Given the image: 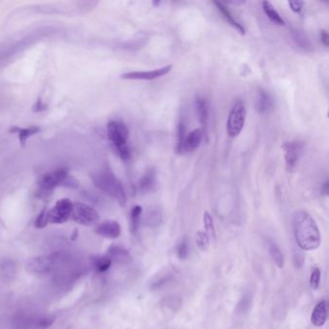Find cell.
<instances>
[{
  "label": "cell",
  "instance_id": "cell-1",
  "mask_svg": "<svg viewBox=\"0 0 329 329\" xmlns=\"http://www.w3.org/2000/svg\"><path fill=\"white\" fill-rule=\"evenodd\" d=\"M293 228L298 247L304 251L318 248L320 233L315 220L305 210H298L293 216Z\"/></svg>",
  "mask_w": 329,
  "mask_h": 329
},
{
  "label": "cell",
  "instance_id": "cell-2",
  "mask_svg": "<svg viewBox=\"0 0 329 329\" xmlns=\"http://www.w3.org/2000/svg\"><path fill=\"white\" fill-rule=\"evenodd\" d=\"M93 184L100 191L115 199L121 207L127 203V194L121 181L115 176L109 168H104L91 174Z\"/></svg>",
  "mask_w": 329,
  "mask_h": 329
},
{
  "label": "cell",
  "instance_id": "cell-3",
  "mask_svg": "<svg viewBox=\"0 0 329 329\" xmlns=\"http://www.w3.org/2000/svg\"><path fill=\"white\" fill-rule=\"evenodd\" d=\"M129 136L130 132L125 123L111 121L107 124V137L124 161H129L132 157V152L128 145Z\"/></svg>",
  "mask_w": 329,
  "mask_h": 329
},
{
  "label": "cell",
  "instance_id": "cell-4",
  "mask_svg": "<svg viewBox=\"0 0 329 329\" xmlns=\"http://www.w3.org/2000/svg\"><path fill=\"white\" fill-rule=\"evenodd\" d=\"M69 176V169L66 167L56 168L42 174L37 180L40 195L47 196L56 187H64Z\"/></svg>",
  "mask_w": 329,
  "mask_h": 329
},
{
  "label": "cell",
  "instance_id": "cell-5",
  "mask_svg": "<svg viewBox=\"0 0 329 329\" xmlns=\"http://www.w3.org/2000/svg\"><path fill=\"white\" fill-rule=\"evenodd\" d=\"M54 321L52 316L19 313L13 319V325L16 329H47Z\"/></svg>",
  "mask_w": 329,
  "mask_h": 329
},
{
  "label": "cell",
  "instance_id": "cell-6",
  "mask_svg": "<svg viewBox=\"0 0 329 329\" xmlns=\"http://www.w3.org/2000/svg\"><path fill=\"white\" fill-rule=\"evenodd\" d=\"M246 119V108L242 100H237L232 106L227 122H226V131L228 135L232 138L238 137L245 124Z\"/></svg>",
  "mask_w": 329,
  "mask_h": 329
},
{
  "label": "cell",
  "instance_id": "cell-7",
  "mask_svg": "<svg viewBox=\"0 0 329 329\" xmlns=\"http://www.w3.org/2000/svg\"><path fill=\"white\" fill-rule=\"evenodd\" d=\"M62 261V254L51 253L32 258L27 263V269L31 273L45 275L54 269L55 266Z\"/></svg>",
  "mask_w": 329,
  "mask_h": 329
},
{
  "label": "cell",
  "instance_id": "cell-8",
  "mask_svg": "<svg viewBox=\"0 0 329 329\" xmlns=\"http://www.w3.org/2000/svg\"><path fill=\"white\" fill-rule=\"evenodd\" d=\"M74 203L68 199L63 198L56 202L54 206L46 210V221L52 224H62L71 218Z\"/></svg>",
  "mask_w": 329,
  "mask_h": 329
},
{
  "label": "cell",
  "instance_id": "cell-9",
  "mask_svg": "<svg viewBox=\"0 0 329 329\" xmlns=\"http://www.w3.org/2000/svg\"><path fill=\"white\" fill-rule=\"evenodd\" d=\"M71 218L83 226H93L99 220L98 211L84 203H76L72 211Z\"/></svg>",
  "mask_w": 329,
  "mask_h": 329
},
{
  "label": "cell",
  "instance_id": "cell-10",
  "mask_svg": "<svg viewBox=\"0 0 329 329\" xmlns=\"http://www.w3.org/2000/svg\"><path fill=\"white\" fill-rule=\"evenodd\" d=\"M282 148L285 151V161L286 166L288 171H294L296 169V165L298 163V160L303 153L304 144L297 140H292V141H286Z\"/></svg>",
  "mask_w": 329,
  "mask_h": 329
},
{
  "label": "cell",
  "instance_id": "cell-11",
  "mask_svg": "<svg viewBox=\"0 0 329 329\" xmlns=\"http://www.w3.org/2000/svg\"><path fill=\"white\" fill-rule=\"evenodd\" d=\"M172 70V65L161 67L151 71H139V72H129L120 76L122 79L127 80H154L167 75Z\"/></svg>",
  "mask_w": 329,
  "mask_h": 329
},
{
  "label": "cell",
  "instance_id": "cell-12",
  "mask_svg": "<svg viewBox=\"0 0 329 329\" xmlns=\"http://www.w3.org/2000/svg\"><path fill=\"white\" fill-rule=\"evenodd\" d=\"M95 233L100 237L115 240L118 239L121 235V226L117 221L106 220L101 222L96 227Z\"/></svg>",
  "mask_w": 329,
  "mask_h": 329
},
{
  "label": "cell",
  "instance_id": "cell-13",
  "mask_svg": "<svg viewBox=\"0 0 329 329\" xmlns=\"http://www.w3.org/2000/svg\"><path fill=\"white\" fill-rule=\"evenodd\" d=\"M107 256L114 263L128 264L132 261V255L126 248L118 244H112L108 248Z\"/></svg>",
  "mask_w": 329,
  "mask_h": 329
},
{
  "label": "cell",
  "instance_id": "cell-14",
  "mask_svg": "<svg viewBox=\"0 0 329 329\" xmlns=\"http://www.w3.org/2000/svg\"><path fill=\"white\" fill-rule=\"evenodd\" d=\"M273 101L271 96L262 88L259 89L257 99L255 102V107L259 114H266L272 109Z\"/></svg>",
  "mask_w": 329,
  "mask_h": 329
},
{
  "label": "cell",
  "instance_id": "cell-15",
  "mask_svg": "<svg viewBox=\"0 0 329 329\" xmlns=\"http://www.w3.org/2000/svg\"><path fill=\"white\" fill-rule=\"evenodd\" d=\"M204 133L201 129H195L192 132H189L186 136L185 143H184V153H191L197 150L199 146L203 141Z\"/></svg>",
  "mask_w": 329,
  "mask_h": 329
},
{
  "label": "cell",
  "instance_id": "cell-16",
  "mask_svg": "<svg viewBox=\"0 0 329 329\" xmlns=\"http://www.w3.org/2000/svg\"><path fill=\"white\" fill-rule=\"evenodd\" d=\"M198 120L202 126V132L208 138V107L207 100L203 98H198L195 102Z\"/></svg>",
  "mask_w": 329,
  "mask_h": 329
},
{
  "label": "cell",
  "instance_id": "cell-17",
  "mask_svg": "<svg viewBox=\"0 0 329 329\" xmlns=\"http://www.w3.org/2000/svg\"><path fill=\"white\" fill-rule=\"evenodd\" d=\"M327 319V301L321 300L316 305L315 309L313 310L312 316H311V321L315 326L320 327L324 325Z\"/></svg>",
  "mask_w": 329,
  "mask_h": 329
},
{
  "label": "cell",
  "instance_id": "cell-18",
  "mask_svg": "<svg viewBox=\"0 0 329 329\" xmlns=\"http://www.w3.org/2000/svg\"><path fill=\"white\" fill-rule=\"evenodd\" d=\"M139 190L142 193H149L154 191L156 187V171L154 168H150L146 171L139 181Z\"/></svg>",
  "mask_w": 329,
  "mask_h": 329
},
{
  "label": "cell",
  "instance_id": "cell-19",
  "mask_svg": "<svg viewBox=\"0 0 329 329\" xmlns=\"http://www.w3.org/2000/svg\"><path fill=\"white\" fill-rule=\"evenodd\" d=\"M174 273L171 269L164 268L160 270L158 273L154 275V277L150 281V289L152 291H156L158 289H161L166 284H168L173 279Z\"/></svg>",
  "mask_w": 329,
  "mask_h": 329
},
{
  "label": "cell",
  "instance_id": "cell-20",
  "mask_svg": "<svg viewBox=\"0 0 329 329\" xmlns=\"http://www.w3.org/2000/svg\"><path fill=\"white\" fill-rule=\"evenodd\" d=\"M213 4L217 7V9H218L220 14L222 15V17L225 19L226 22L230 24L232 27H234L237 31H239L242 35L245 34V28L242 26V23H240L234 18V16L232 15V13L228 9V7L223 2H214Z\"/></svg>",
  "mask_w": 329,
  "mask_h": 329
},
{
  "label": "cell",
  "instance_id": "cell-21",
  "mask_svg": "<svg viewBox=\"0 0 329 329\" xmlns=\"http://www.w3.org/2000/svg\"><path fill=\"white\" fill-rule=\"evenodd\" d=\"M163 220V214L158 207H151L148 208L145 214V224L150 228H155L161 224Z\"/></svg>",
  "mask_w": 329,
  "mask_h": 329
},
{
  "label": "cell",
  "instance_id": "cell-22",
  "mask_svg": "<svg viewBox=\"0 0 329 329\" xmlns=\"http://www.w3.org/2000/svg\"><path fill=\"white\" fill-rule=\"evenodd\" d=\"M40 131H41V129L39 127H37V126L29 127V128H26V129H22L20 127H12L11 129H10L11 133H18L19 134V139H20V143H21V146H22V148L25 147L26 141L30 136L35 135L36 133L40 132Z\"/></svg>",
  "mask_w": 329,
  "mask_h": 329
},
{
  "label": "cell",
  "instance_id": "cell-23",
  "mask_svg": "<svg viewBox=\"0 0 329 329\" xmlns=\"http://www.w3.org/2000/svg\"><path fill=\"white\" fill-rule=\"evenodd\" d=\"M183 305V300L179 296L171 295L166 296L164 299L161 301V308L165 312L170 313H176L179 311Z\"/></svg>",
  "mask_w": 329,
  "mask_h": 329
},
{
  "label": "cell",
  "instance_id": "cell-24",
  "mask_svg": "<svg viewBox=\"0 0 329 329\" xmlns=\"http://www.w3.org/2000/svg\"><path fill=\"white\" fill-rule=\"evenodd\" d=\"M263 10L265 16L271 21V22L277 24V25H284L285 22L280 16V14L273 7V5L269 1H263Z\"/></svg>",
  "mask_w": 329,
  "mask_h": 329
},
{
  "label": "cell",
  "instance_id": "cell-25",
  "mask_svg": "<svg viewBox=\"0 0 329 329\" xmlns=\"http://www.w3.org/2000/svg\"><path fill=\"white\" fill-rule=\"evenodd\" d=\"M112 261L107 255H97L92 258V265L99 272H105L110 268Z\"/></svg>",
  "mask_w": 329,
  "mask_h": 329
},
{
  "label": "cell",
  "instance_id": "cell-26",
  "mask_svg": "<svg viewBox=\"0 0 329 329\" xmlns=\"http://www.w3.org/2000/svg\"><path fill=\"white\" fill-rule=\"evenodd\" d=\"M293 38H294V41L296 42V44L299 47L303 48L306 51L312 50V44H311L307 35L304 33L303 30H300V29L293 30Z\"/></svg>",
  "mask_w": 329,
  "mask_h": 329
},
{
  "label": "cell",
  "instance_id": "cell-27",
  "mask_svg": "<svg viewBox=\"0 0 329 329\" xmlns=\"http://www.w3.org/2000/svg\"><path fill=\"white\" fill-rule=\"evenodd\" d=\"M268 250L275 264L282 268L284 266V255L273 241H268Z\"/></svg>",
  "mask_w": 329,
  "mask_h": 329
},
{
  "label": "cell",
  "instance_id": "cell-28",
  "mask_svg": "<svg viewBox=\"0 0 329 329\" xmlns=\"http://www.w3.org/2000/svg\"><path fill=\"white\" fill-rule=\"evenodd\" d=\"M141 214H142V208L140 206L133 207L131 211V230L132 234H136L138 231Z\"/></svg>",
  "mask_w": 329,
  "mask_h": 329
},
{
  "label": "cell",
  "instance_id": "cell-29",
  "mask_svg": "<svg viewBox=\"0 0 329 329\" xmlns=\"http://www.w3.org/2000/svg\"><path fill=\"white\" fill-rule=\"evenodd\" d=\"M186 125L185 122L183 119H181V121L179 123L178 126V142H177V153L178 154H183L184 153V143H185V139H186Z\"/></svg>",
  "mask_w": 329,
  "mask_h": 329
},
{
  "label": "cell",
  "instance_id": "cell-30",
  "mask_svg": "<svg viewBox=\"0 0 329 329\" xmlns=\"http://www.w3.org/2000/svg\"><path fill=\"white\" fill-rule=\"evenodd\" d=\"M0 270L6 277H13L16 273V263L10 259L3 260L0 263Z\"/></svg>",
  "mask_w": 329,
  "mask_h": 329
},
{
  "label": "cell",
  "instance_id": "cell-31",
  "mask_svg": "<svg viewBox=\"0 0 329 329\" xmlns=\"http://www.w3.org/2000/svg\"><path fill=\"white\" fill-rule=\"evenodd\" d=\"M189 246L187 237H184L177 245V255L181 260H186L188 257Z\"/></svg>",
  "mask_w": 329,
  "mask_h": 329
},
{
  "label": "cell",
  "instance_id": "cell-32",
  "mask_svg": "<svg viewBox=\"0 0 329 329\" xmlns=\"http://www.w3.org/2000/svg\"><path fill=\"white\" fill-rule=\"evenodd\" d=\"M204 226H205L206 234L208 235V237H210L211 239H215L216 234H215L213 221L208 211H205V213H204Z\"/></svg>",
  "mask_w": 329,
  "mask_h": 329
},
{
  "label": "cell",
  "instance_id": "cell-33",
  "mask_svg": "<svg viewBox=\"0 0 329 329\" xmlns=\"http://www.w3.org/2000/svg\"><path fill=\"white\" fill-rule=\"evenodd\" d=\"M196 243H197L198 248L202 251L208 250V245H209V239L208 235L205 232H198L196 235Z\"/></svg>",
  "mask_w": 329,
  "mask_h": 329
},
{
  "label": "cell",
  "instance_id": "cell-34",
  "mask_svg": "<svg viewBox=\"0 0 329 329\" xmlns=\"http://www.w3.org/2000/svg\"><path fill=\"white\" fill-rule=\"evenodd\" d=\"M320 282V270L319 268H315L310 277V286L312 290H317Z\"/></svg>",
  "mask_w": 329,
  "mask_h": 329
},
{
  "label": "cell",
  "instance_id": "cell-35",
  "mask_svg": "<svg viewBox=\"0 0 329 329\" xmlns=\"http://www.w3.org/2000/svg\"><path fill=\"white\" fill-rule=\"evenodd\" d=\"M47 225V221H46V209L44 208L41 213L37 216V218L35 220V226L39 229H43L45 226Z\"/></svg>",
  "mask_w": 329,
  "mask_h": 329
},
{
  "label": "cell",
  "instance_id": "cell-36",
  "mask_svg": "<svg viewBox=\"0 0 329 329\" xmlns=\"http://www.w3.org/2000/svg\"><path fill=\"white\" fill-rule=\"evenodd\" d=\"M304 259H305V257H304L303 250H301L300 248L295 249V252H294V262H295L296 267H301L304 264V261H305Z\"/></svg>",
  "mask_w": 329,
  "mask_h": 329
},
{
  "label": "cell",
  "instance_id": "cell-37",
  "mask_svg": "<svg viewBox=\"0 0 329 329\" xmlns=\"http://www.w3.org/2000/svg\"><path fill=\"white\" fill-rule=\"evenodd\" d=\"M304 3L302 1H289V6L296 14H300L303 9Z\"/></svg>",
  "mask_w": 329,
  "mask_h": 329
},
{
  "label": "cell",
  "instance_id": "cell-38",
  "mask_svg": "<svg viewBox=\"0 0 329 329\" xmlns=\"http://www.w3.org/2000/svg\"><path fill=\"white\" fill-rule=\"evenodd\" d=\"M46 109H47L46 104L43 103L42 100L40 99L37 100V102L35 103V105L33 106V111H35V112H40V111H44V110Z\"/></svg>",
  "mask_w": 329,
  "mask_h": 329
},
{
  "label": "cell",
  "instance_id": "cell-39",
  "mask_svg": "<svg viewBox=\"0 0 329 329\" xmlns=\"http://www.w3.org/2000/svg\"><path fill=\"white\" fill-rule=\"evenodd\" d=\"M320 41H321V44H323L324 46H328L329 35L325 30H321V32H320Z\"/></svg>",
  "mask_w": 329,
  "mask_h": 329
},
{
  "label": "cell",
  "instance_id": "cell-40",
  "mask_svg": "<svg viewBox=\"0 0 329 329\" xmlns=\"http://www.w3.org/2000/svg\"><path fill=\"white\" fill-rule=\"evenodd\" d=\"M328 191H329V183L326 181L323 185H322V187H321V194H323V195H325V196H327L328 195Z\"/></svg>",
  "mask_w": 329,
  "mask_h": 329
},
{
  "label": "cell",
  "instance_id": "cell-41",
  "mask_svg": "<svg viewBox=\"0 0 329 329\" xmlns=\"http://www.w3.org/2000/svg\"><path fill=\"white\" fill-rule=\"evenodd\" d=\"M153 3H154V5H160V2H158V1L157 2H153Z\"/></svg>",
  "mask_w": 329,
  "mask_h": 329
}]
</instances>
